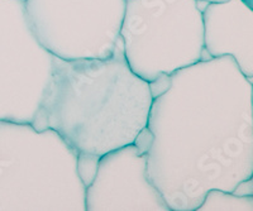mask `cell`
Masks as SVG:
<instances>
[{"instance_id":"1","label":"cell","mask_w":253,"mask_h":211,"mask_svg":"<svg viewBox=\"0 0 253 211\" xmlns=\"http://www.w3.org/2000/svg\"><path fill=\"white\" fill-rule=\"evenodd\" d=\"M152 100L147 174L171 211H195L210 190L233 192L253 174V86L230 56L171 73Z\"/></svg>"},{"instance_id":"2","label":"cell","mask_w":253,"mask_h":211,"mask_svg":"<svg viewBox=\"0 0 253 211\" xmlns=\"http://www.w3.org/2000/svg\"><path fill=\"white\" fill-rule=\"evenodd\" d=\"M150 82L135 75L119 37L108 58L53 57L52 75L32 125L52 129L79 157L99 159L134 143L147 127Z\"/></svg>"},{"instance_id":"3","label":"cell","mask_w":253,"mask_h":211,"mask_svg":"<svg viewBox=\"0 0 253 211\" xmlns=\"http://www.w3.org/2000/svg\"><path fill=\"white\" fill-rule=\"evenodd\" d=\"M0 211H85L78 153L55 130L0 120Z\"/></svg>"},{"instance_id":"4","label":"cell","mask_w":253,"mask_h":211,"mask_svg":"<svg viewBox=\"0 0 253 211\" xmlns=\"http://www.w3.org/2000/svg\"><path fill=\"white\" fill-rule=\"evenodd\" d=\"M119 37L128 66L147 82L207 58L198 0H126Z\"/></svg>"},{"instance_id":"5","label":"cell","mask_w":253,"mask_h":211,"mask_svg":"<svg viewBox=\"0 0 253 211\" xmlns=\"http://www.w3.org/2000/svg\"><path fill=\"white\" fill-rule=\"evenodd\" d=\"M126 0H24L29 26L57 58H108L119 39Z\"/></svg>"},{"instance_id":"6","label":"cell","mask_w":253,"mask_h":211,"mask_svg":"<svg viewBox=\"0 0 253 211\" xmlns=\"http://www.w3.org/2000/svg\"><path fill=\"white\" fill-rule=\"evenodd\" d=\"M53 57L32 31L24 0H0V120L35 122Z\"/></svg>"},{"instance_id":"7","label":"cell","mask_w":253,"mask_h":211,"mask_svg":"<svg viewBox=\"0 0 253 211\" xmlns=\"http://www.w3.org/2000/svg\"><path fill=\"white\" fill-rule=\"evenodd\" d=\"M171 211L147 174V153L134 144L99 158L85 187V211Z\"/></svg>"},{"instance_id":"8","label":"cell","mask_w":253,"mask_h":211,"mask_svg":"<svg viewBox=\"0 0 253 211\" xmlns=\"http://www.w3.org/2000/svg\"><path fill=\"white\" fill-rule=\"evenodd\" d=\"M207 58L230 56L242 73L253 77L252 0H223L203 9Z\"/></svg>"},{"instance_id":"9","label":"cell","mask_w":253,"mask_h":211,"mask_svg":"<svg viewBox=\"0 0 253 211\" xmlns=\"http://www.w3.org/2000/svg\"><path fill=\"white\" fill-rule=\"evenodd\" d=\"M208 210L253 211V199L252 196H241L233 192L210 190L195 211Z\"/></svg>"},{"instance_id":"10","label":"cell","mask_w":253,"mask_h":211,"mask_svg":"<svg viewBox=\"0 0 253 211\" xmlns=\"http://www.w3.org/2000/svg\"><path fill=\"white\" fill-rule=\"evenodd\" d=\"M198 1H203V3H218V1H223V0H198Z\"/></svg>"}]
</instances>
